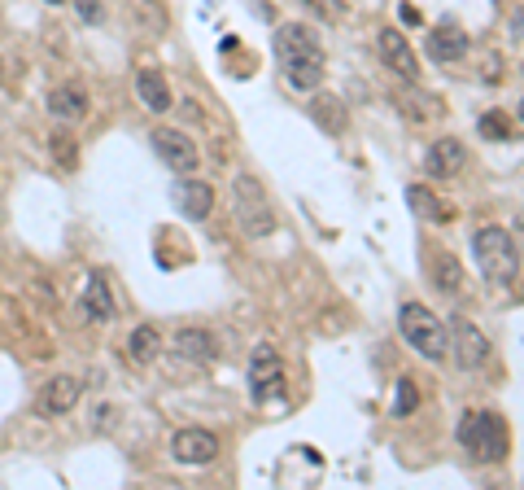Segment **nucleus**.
<instances>
[{
    "instance_id": "14",
    "label": "nucleus",
    "mask_w": 524,
    "mask_h": 490,
    "mask_svg": "<svg viewBox=\"0 0 524 490\" xmlns=\"http://www.w3.org/2000/svg\"><path fill=\"white\" fill-rule=\"evenodd\" d=\"M118 302H114V289H109V276L105 272H88V285H83V316L92 325H105L114 320Z\"/></svg>"
},
{
    "instance_id": "1",
    "label": "nucleus",
    "mask_w": 524,
    "mask_h": 490,
    "mask_svg": "<svg viewBox=\"0 0 524 490\" xmlns=\"http://www.w3.org/2000/svg\"><path fill=\"white\" fill-rule=\"evenodd\" d=\"M455 438H459V446L468 451L476 464H503L507 460V446H512L507 421L498 412H464Z\"/></svg>"
},
{
    "instance_id": "4",
    "label": "nucleus",
    "mask_w": 524,
    "mask_h": 490,
    "mask_svg": "<svg viewBox=\"0 0 524 490\" xmlns=\"http://www.w3.org/2000/svg\"><path fill=\"white\" fill-rule=\"evenodd\" d=\"M232 206H236V219L250 237H266L275 232V211H271V197L262 189V180H254L250 171H241L232 180Z\"/></svg>"
},
{
    "instance_id": "23",
    "label": "nucleus",
    "mask_w": 524,
    "mask_h": 490,
    "mask_svg": "<svg viewBox=\"0 0 524 490\" xmlns=\"http://www.w3.org/2000/svg\"><path fill=\"white\" fill-rule=\"evenodd\" d=\"M433 285L441 289V293H459V285H464V268H459V259L455 254H437L433 259Z\"/></svg>"
},
{
    "instance_id": "20",
    "label": "nucleus",
    "mask_w": 524,
    "mask_h": 490,
    "mask_svg": "<svg viewBox=\"0 0 524 490\" xmlns=\"http://www.w3.org/2000/svg\"><path fill=\"white\" fill-rule=\"evenodd\" d=\"M157 350H162V333H157V325H136L131 328V337H127V355H131V364H154Z\"/></svg>"
},
{
    "instance_id": "11",
    "label": "nucleus",
    "mask_w": 524,
    "mask_h": 490,
    "mask_svg": "<svg viewBox=\"0 0 524 490\" xmlns=\"http://www.w3.org/2000/svg\"><path fill=\"white\" fill-rule=\"evenodd\" d=\"M175 206H179L184 219L202 223V219H210V211H214V189H210L206 180L179 175V180H175Z\"/></svg>"
},
{
    "instance_id": "12",
    "label": "nucleus",
    "mask_w": 524,
    "mask_h": 490,
    "mask_svg": "<svg viewBox=\"0 0 524 490\" xmlns=\"http://www.w3.org/2000/svg\"><path fill=\"white\" fill-rule=\"evenodd\" d=\"M376 49H380L385 66H389L393 75H402V79H411V84H416V75H419V66H416V49L407 44V36H402V31L385 27V31L376 36Z\"/></svg>"
},
{
    "instance_id": "6",
    "label": "nucleus",
    "mask_w": 524,
    "mask_h": 490,
    "mask_svg": "<svg viewBox=\"0 0 524 490\" xmlns=\"http://www.w3.org/2000/svg\"><path fill=\"white\" fill-rule=\"evenodd\" d=\"M284 394V364L271 346H254L250 355V398L254 403H271Z\"/></svg>"
},
{
    "instance_id": "3",
    "label": "nucleus",
    "mask_w": 524,
    "mask_h": 490,
    "mask_svg": "<svg viewBox=\"0 0 524 490\" xmlns=\"http://www.w3.org/2000/svg\"><path fill=\"white\" fill-rule=\"evenodd\" d=\"M476 263H480L485 280L512 285V280L520 276V245H516V237H512L507 228H498V223L480 228V232H476Z\"/></svg>"
},
{
    "instance_id": "16",
    "label": "nucleus",
    "mask_w": 524,
    "mask_h": 490,
    "mask_svg": "<svg viewBox=\"0 0 524 490\" xmlns=\"http://www.w3.org/2000/svg\"><path fill=\"white\" fill-rule=\"evenodd\" d=\"M44 106L61 123H79V118H88V92L79 84H61V88H49V101Z\"/></svg>"
},
{
    "instance_id": "2",
    "label": "nucleus",
    "mask_w": 524,
    "mask_h": 490,
    "mask_svg": "<svg viewBox=\"0 0 524 490\" xmlns=\"http://www.w3.org/2000/svg\"><path fill=\"white\" fill-rule=\"evenodd\" d=\"M398 328H402V341L416 350V355H424V359H446L450 355V333H446V325L424 307V302H402V311H398Z\"/></svg>"
},
{
    "instance_id": "21",
    "label": "nucleus",
    "mask_w": 524,
    "mask_h": 490,
    "mask_svg": "<svg viewBox=\"0 0 524 490\" xmlns=\"http://www.w3.org/2000/svg\"><path fill=\"white\" fill-rule=\"evenodd\" d=\"M49 154H52V166H57L61 175H75V171H79V141H75L66 127H57L49 136Z\"/></svg>"
},
{
    "instance_id": "7",
    "label": "nucleus",
    "mask_w": 524,
    "mask_h": 490,
    "mask_svg": "<svg viewBox=\"0 0 524 490\" xmlns=\"http://www.w3.org/2000/svg\"><path fill=\"white\" fill-rule=\"evenodd\" d=\"M149 145H154L157 158L166 163V171H175V175H193L197 171V145H193V136H184L175 127H157L154 136H149Z\"/></svg>"
},
{
    "instance_id": "18",
    "label": "nucleus",
    "mask_w": 524,
    "mask_h": 490,
    "mask_svg": "<svg viewBox=\"0 0 524 490\" xmlns=\"http://www.w3.org/2000/svg\"><path fill=\"white\" fill-rule=\"evenodd\" d=\"M428 57L433 61H464L468 57V36L459 27H437L428 36Z\"/></svg>"
},
{
    "instance_id": "26",
    "label": "nucleus",
    "mask_w": 524,
    "mask_h": 490,
    "mask_svg": "<svg viewBox=\"0 0 524 490\" xmlns=\"http://www.w3.org/2000/svg\"><path fill=\"white\" fill-rule=\"evenodd\" d=\"M416 403H419L416 382H411V377H402V382H398V390H393V416H411V412H416Z\"/></svg>"
},
{
    "instance_id": "29",
    "label": "nucleus",
    "mask_w": 524,
    "mask_h": 490,
    "mask_svg": "<svg viewBox=\"0 0 524 490\" xmlns=\"http://www.w3.org/2000/svg\"><path fill=\"white\" fill-rule=\"evenodd\" d=\"M516 31H520V36H524V9H520V13H516Z\"/></svg>"
},
{
    "instance_id": "31",
    "label": "nucleus",
    "mask_w": 524,
    "mask_h": 490,
    "mask_svg": "<svg viewBox=\"0 0 524 490\" xmlns=\"http://www.w3.org/2000/svg\"><path fill=\"white\" fill-rule=\"evenodd\" d=\"M0 84H4V70H0Z\"/></svg>"
},
{
    "instance_id": "5",
    "label": "nucleus",
    "mask_w": 524,
    "mask_h": 490,
    "mask_svg": "<svg viewBox=\"0 0 524 490\" xmlns=\"http://www.w3.org/2000/svg\"><path fill=\"white\" fill-rule=\"evenodd\" d=\"M446 333H450V355H455V364L464 373H476V368L489 364V337L472 325L468 316H455Z\"/></svg>"
},
{
    "instance_id": "27",
    "label": "nucleus",
    "mask_w": 524,
    "mask_h": 490,
    "mask_svg": "<svg viewBox=\"0 0 524 490\" xmlns=\"http://www.w3.org/2000/svg\"><path fill=\"white\" fill-rule=\"evenodd\" d=\"M306 4H311L319 18H341V13H345V9H341L337 0H306Z\"/></svg>"
},
{
    "instance_id": "30",
    "label": "nucleus",
    "mask_w": 524,
    "mask_h": 490,
    "mask_svg": "<svg viewBox=\"0 0 524 490\" xmlns=\"http://www.w3.org/2000/svg\"><path fill=\"white\" fill-rule=\"evenodd\" d=\"M520 118H524V101H520Z\"/></svg>"
},
{
    "instance_id": "17",
    "label": "nucleus",
    "mask_w": 524,
    "mask_h": 490,
    "mask_svg": "<svg viewBox=\"0 0 524 490\" xmlns=\"http://www.w3.org/2000/svg\"><path fill=\"white\" fill-rule=\"evenodd\" d=\"M136 97H140V106L154 109V114H166V109L175 106L171 84H166L162 70H140V75H136Z\"/></svg>"
},
{
    "instance_id": "28",
    "label": "nucleus",
    "mask_w": 524,
    "mask_h": 490,
    "mask_svg": "<svg viewBox=\"0 0 524 490\" xmlns=\"http://www.w3.org/2000/svg\"><path fill=\"white\" fill-rule=\"evenodd\" d=\"M75 4H79V18L83 22H101V4L97 0H75Z\"/></svg>"
},
{
    "instance_id": "24",
    "label": "nucleus",
    "mask_w": 524,
    "mask_h": 490,
    "mask_svg": "<svg viewBox=\"0 0 524 490\" xmlns=\"http://www.w3.org/2000/svg\"><path fill=\"white\" fill-rule=\"evenodd\" d=\"M407 202H411V211H416L419 219H450L446 202H441L433 189H424V184H411V189H407Z\"/></svg>"
},
{
    "instance_id": "8",
    "label": "nucleus",
    "mask_w": 524,
    "mask_h": 490,
    "mask_svg": "<svg viewBox=\"0 0 524 490\" xmlns=\"http://www.w3.org/2000/svg\"><path fill=\"white\" fill-rule=\"evenodd\" d=\"M275 57H280V66L289 70V66H298V61L323 57V44H319V36H314L306 22H284V27L275 31Z\"/></svg>"
},
{
    "instance_id": "13",
    "label": "nucleus",
    "mask_w": 524,
    "mask_h": 490,
    "mask_svg": "<svg viewBox=\"0 0 524 490\" xmlns=\"http://www.w3.org/2000/svg\"><path fill=\"white\" fill-rule=\"evenodd\" d=\"M464 166H468V145L455 141V136H441V141L428 149V158H424V171H428L433 180H455Z\"/></svg>"
},
{
    "instance_id": "10",
    "label": "nucleus",
    "mask_w": 524,
    "mask_h": 490,
    "mask_svg": "<svg viewBox=\"0 0 524 490\" xmlns=\"http://www.w3.org/2000/svg\"><path fill=\"white\" fill-rule=\"evenodd\" d=\"M171 455H175L179 464H193V469H202V464H210V460L218 455V438L210 434V430L188 425V430H179V434L171 438Z\"/></svg>"
},
{
    "instance_id": "15",
    "label": "nucleus",
    "mask_w": 524,
    "mask_h": 490,
    "mask_svg": "<svg viewBox=\"0 0 524 490\" xmlns=\"http://www.w3.org/2000/svg\"><path fill=\"white\" fill-rule=\"evenodd\" d=\"M175 355L179 359H193V364H214L218 359V337L210 328H179L175 333Z\"/></svg>"
},
{
    "instance_id": "19",
    "label": "nucleus",
    "mask_w": 524,
    "mask_h": 490,
    "mask_svg": "<svg viewBox=\"0 0 524 490\" xmlns=\"http://www.w3.org/2000/svg\"><path fill=\"white\" fill-rule=\"evenodd\" d=\"M311 118L328 132V136H341L345 127H350V114H345V101L341 97H328V92H319L311 101Z\"/></svg>"
},
{
    "instance_id": "25",
    "label": "nucleus",
    "mask_w": 524,
    "mask_h": 490,
    "mask_svg": "<svg viewBox=\"0 0 524 490\" xmlns=\"http://www.w3.org/2000/svg\"><path fill=\"white\" fill-rule=\"evenodd\" d=\"M476 132H480L485 141H507V136H512V123H507L503 109H485V114L476 118Z\"/></svg>"
},
{
    "instance_id": "22",
    "label": "nucleus",
    "mask_w": 524,
    "mask_h": 490,
    "mask_svg": "<svg viewBox=\"0 0 524 490\" xmlns=\"http://www.w3.org/2000/svg\"><path fill=\"white\" fill-rule=\"evenodd\" d=\"M323 66H328V57H311V61H298V66H289L284 70V79L298 88V92H314L319 84H323Z\"/></svg>"
},
{
    "instance_id": "32",
    "label": "nucleus",
    "mask_w": 524,
    "mask_h": 490,
    "mask_svg": "<svg viewBox=\"0 0 524 490\" xmlns=\"http://www.w3.org/2000/svg\"><path fill=\"white\" fill-rule=\"evenodd\" d=\"M49 4H61V0H49Z\"/></svg>"
},
{
    "instance_id": "9",
    "label": "nucleus",
    "mask_w": 524,
    "mask_h": 490,
    "mask_svg": "<svg viewBox=\"0 0 524 490\" xmlns=\"http://www.w3.org/2000/svg\"><path fill=\"white\" fill-rule=\"evenodd\" d=\"M79 394H83V382L79 377H49V382L40 385V394H36V412L52 421V416H66L75 403H79Z\"/></svg>"
}]
</instances>
